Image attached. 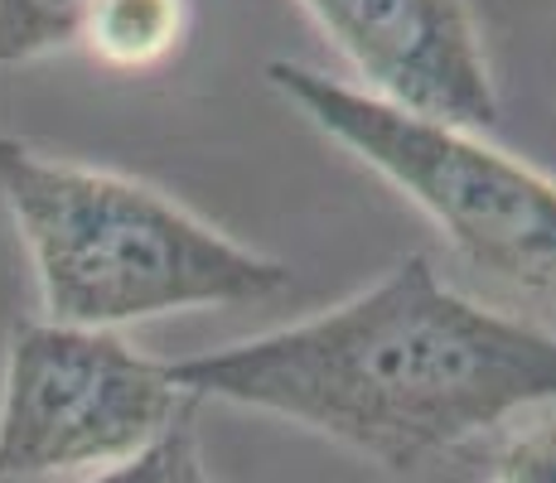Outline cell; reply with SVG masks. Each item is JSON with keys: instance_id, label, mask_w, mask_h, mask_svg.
<instances>
[{"instance_id": "4", "label": "cell", "mask_w": 556, "mask_h": 483, "mask_svg": "<svg viewBox=\"0 0 556 483\" xmlns=\"http://www.w3.org/2000/svg\"><path fill=\"white\" fill-rule=\"evenodd\" d=\"M185 411L169 363L112 329L20 325L0 378V479L98 474L141 455Z\"/></svg>"}, {"instance_id": "6", "label": "cell", "mask_w": 556, "mask_h": 483, "mask_svg": "<svg viewBox=\"0 0 556 483\" xmlns=\"http://www.w3.org/2000/svg\"><path fill=\"white\" fill-rule=\"evenodd\" d=\"M185 0H92L83 49L116 73L165 63L185 45Z\"/></svg>"}, {"instance_id": "5", "label": "cell", "mask_w": 556, "mask_h": 483, "mask_svg": "<svg viewBox=\"0 0 556 483\" xmlns=\"http://www.w3.org/2000/svg\"><path fill=\"white\" fill-rule=\"evenodd\" d=\"M325 39L354 63L368 97L455 126L489 131L498 88L484 35L465 0H301Z\"/></svg>"}, {"instance_id": "9", "label": "cell", "mask_w": 556, "mask_h": 483, "mask_svg": "<svg viewBox=\"0 0 556 483\" xmlns=\"http://www.w3.org/2000/svg\"><path fill=\"white\" fill-rule=\"evenodd\" d=\"M484 474L489 483H556V406L513 416L489 449Z\"/></svg>"}, {"instance_id": "8", "label": "cell", "mask_w": 556, "mask_h": 483, "mask_svg": "<svg viewBox=\"0 0 556 483\" xmlns=\"http://www.w3.org/2000/svg\"><path fill=\"white\" fill-rule=\"evenodd\" d=\"M83 483H218L203 459V445H199V425H194V411H185L175 425H169L160 440L141 449V455L122 459L112 469H98Z\"/></svg>"}, {"instance_id": "1", "label": "cell", "mask_w": 556, "mask_h": 483, "mask_svg": "<svg viewBox=\"0 0 556 483\" xmlns=\"http://www.w3.org/2000/svg\"><path fill=\"white\" fill-rule=\"evenodd\" d=\"M169 378L189 402L281 416L406 479L556 406V334L459 295L412 252L344 305L179 358Z\"/></svg>"}, {"instance_id": "3", "label": "cell", "mask_w": 556, "mask_h": 483, "mask_svg": "<svg viewBox=\"0 0 556 483\" xmlns=\"http://www.w3.org/2000/svg\"><path fill=\"white\" fill-rule=\"evenodd\" d=\"M266 82L319 136L406 193L465 266L518 295L556 300V179L475 131L397 112L295 59L266 63Z\"/></svg>"}, {"instance_id": "7", "label": "cell", "mask_w": 556, "mask_h": 483, "mask_svg": "<svg viewBox=\"0 0 556 483\" xmlns=\"http://www.w3.org/2000/svg\"><path fill=\"white\" fill-rule=\"evenodd\" d=\"M92 0H0V63H35L83 49Z\"/></svg>"}, {"instance_id": "2", "label": "cell", "mask_w": 556, "mask_h": 483, "mask_svg": "<svg viewBox=\"0 0 556 483\" xmlns=\"http://www.w3.org/2000/svg\"><path fill=\"white\" fill-rule=\"evenodd\" d=\"M0 199L39 276L49 325L122 329L213 305H262L291 266L232 242L131 175L0 136Z\"/></svg>"}]
</instances>
